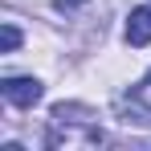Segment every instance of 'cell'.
Segmentation results:
<instances>
[{
	"mask_svg": "<svg viewBox=\"0 0 151 151\" xmlns=\"http://www.w3.org/2000/svg\"><path fill=\"white\" fill-rule=\"evenodd\" d=\"M82 106H53V127L45 135V143L57 151H74V147H102L106 135L90 119H74Z\"/></svg>",
	"mask_w": 151,
	"mask_h": 151,
	"instance_id": "cell-1",
	"label": "cell"
},
{
	"mask_svg": "<svg viewBox=\"0 0 151 151\" xmlns=\"http://www.w3.org/2000/svg\"><path fill=\"white\" fill-rule=\"evenodd\" d=\"M0 94H4V102H12V106H21V110H29V106H37L41 102V82L37 78H4L0 82Z\"/></svg>",
	"mask_w": 151,
	"mask_h": 151,
	"instance_id": "cell-2",
	"label": "cell"
},
{
	"mask_svg": "<svg viewBox=\"0 0 151 151\" xmlns=\"http://www.w3.org/2000/svg\"><path fill=\"white\" fill-rule=\"evenodd\" d=\"M127 41L131 45H151V8H135L127 17Z\"/></svg>",
	"mask_w": 151,
	"mask_h": 151,
	"instance_id": "cell-3",
	"label": "cell"
},
{
	"mask_svg": "<svg viewBox=\"0 0 151 151\" xmlns=\"http://www.w3.org/2000/svg\"><path fill=\"white\" fill-rule=\"evenodd\" d=\"M17 45H21V33H17V25H12V21H4V29H0V49L12 53Z\"/></svg>",
	"mask_w": 151,
	"mask_h": 151,
	"instance_id": "cell-4",
	"label": "cell"
},
{
	"mask_svg": "<svg viewBox=\"0 0 151 151\" xmlns=\"http://www.w3.org/2000/svg\"><path fill=\"white\" fill-rule=\"evenodd\" d=\"M53 4H57V8H61V12H74L78 4H86V0H53Z\"/></svg>",
	"mask_w": 151,
	"mask_h": 151,
	"instance_id": "cell-5",
	"label": "cell"
},
{
	"mask_svg": "<svg viewBox=\"0 0 151 151\" xmlns=\"http://www.w3.org/2000/svg\"><path fill=\"white\" fill-rule=\"evenodd\" d=\"M147 86H151V78H147Z\"/></svg>",
	"mask_w": 151,
	"mask_h": 151,
	"instance_id": "cell-6",
	"label": "cell"
}]
</instances>
